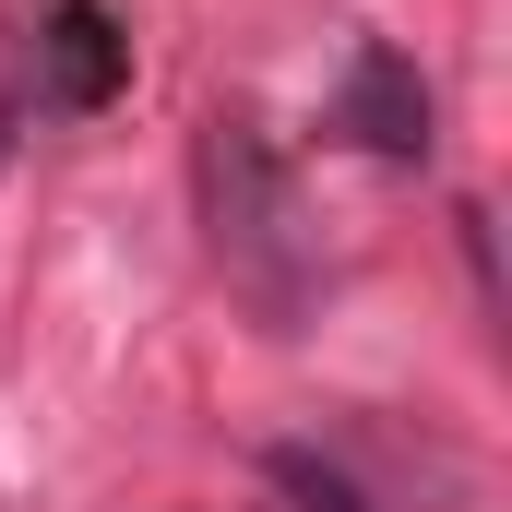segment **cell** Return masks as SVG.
Returning a JSON list of instances; mask_svg holds the SVG:
<instances>
[{
	"label": "cell",
	"mask_w": 512,
	"mask_h": 512,
	"mask_svg": "<svg viewBox=\"0 0 512 512\" xmlns=\"http://www.w3.org/2000/svg\"><path fill=\"white\" fill-rule=\"evenodd\" d=\"M191 179H203V227H215V262L227 274H251L262 298L286 310V251H298V179H286V155H274V131L262 120H203V155H191Z\"/></svg>",
	"instance_id": "6da1fadb"
},
{
	"label": "cell",
	"mask_w": 512,
	"mask_h": 512,
	"mask_svg": "<svg viewBox=\"0 0 512 512\" xmlns=\"http://www.w3.org/2000/svg\"><path fill=\"white\" fill-rule=\"evenodd\" d=\"M334 131L358 143V155H382V167H417L429 143H441V96H429V72L382 48V36H358L346 48V84H334Z\"/></svg>",
	"instance_id": "7a4b0ae2"
},
{
	"label": "cell",
	"mask_w": 512,
	"mask_h": 512,
	"mask_svg": "<svg viewBox=\"0 0 512 512\" xmlns=\"http://www.w3.org/2000/svg\"><path fill=\"white\" fill-rule=\"evenodd\" d=\"M120 84H131V24L108 0H48L36 12V108L96 120V108H120Z\"/></svg>",
	"instance_id": "3957f363"
},
{
	"label": "cell",
	"mask_w": 512,
	"mask_h": 512,
	"mask_svg": "<svg viewBox=\"0 0 512 512\" xmlns=\"http://www.w3.org/2000/svg\"><path fill=\"white\" fill-rule=\"evenodd\" d=\"M262 512H370V489H358L322 441H274V453H262Z\"/></svg>",
	"instance_id": "277c9868"
},
{
	"label": "cell",
	"mask_w": 512,
	"mask_h": 512,
	"mask_svg": "<svg viewBox=\"0 0 512 512\" xmlns=\"http://www.w3.org/2000/svg\"><path fill=\"white\" fill-rule=\"evenodd\" d=\"M0 155H12V108H0Z\"/></svg>",
	"instance_id": "5b68a950"
}]
</instances>
